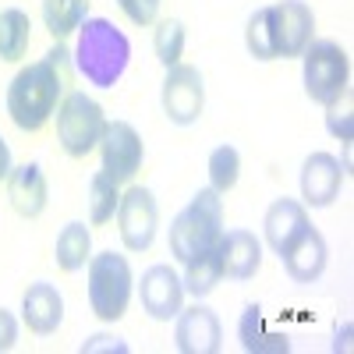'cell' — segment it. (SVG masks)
Returning a JSON list of instances; mask_svg holds the SVG:
<instances>
[{
  "label": "cell",
  "instance_id": "obj_27",
  "mask_svg": "<svg viewBox=\"0 0 354 354\" xmlns=\"http://www.w3.org/2000/svg\"><path fill=\"white\" fill-rule=\"evenodd\" d=\"M245 46H248V53L255 57V61H277L273 36H270V15H266V8H259L248 18V25H245Z\"/></svg>",
  "mask_w": 354,
  "mask_h": 354
},
{
  "label": "cell",
  "instance_id": "obj_26",
  "mask_svg": "<svg viewBox=\"0 0 354 354\" xmlns=\"http://www.w3.org/2000/svg\"><path fill=\"white\" fill-rule=\"evenodd\" d=\"M153 50H156V61L163 68L181 64V53H185V25L177 18H163L156 25V36H153Z\"/></svg>",
  "mask_w": 354,
  "mask_h": 354
},
{
  "label": "cell",
  "instance_id": "obj_7",
  "mask_svg": "<svg viewBox=\"0 0 354 354\" xmlns=\"http://www.w3.org/2000/svg\"><path fill=\"white\" fill-rule=\"evenodd\" d=\"M117 230H121V241L128 252H145L156 241V227H160V209H156V198L149 188H128L117 202Z\"/></svg>",
  "mask_w": 354,
  "mask_h": 354
},
{
  "label": "cell",
  "instance_id": "obj_31",
  "mask_svg": "<svg viewBox=\"0 0 354 354\" xmlns=\"http://www.w3.org/2000/svg\"><path fill=\"white\" fill-rule=\"evenodd\" d=\"M110 340H113V337L100 333V337H93V340H88V344H85L82 351H100V347H103V351H106V347H117V351H124V344H110Z\"/></svg>",
  "mask_w": 354,
  "mask_h": 354
},
{
  "label": "cell",
  "instance_id": "obj_4",
  "mask_svg": "<svg viewBox=\"0 0 354 354\" xmlns=\"http://www.w3.org/2000/svg\"><path fill=\"white\" fill-rule=\"evenodd\" d=\"M131 266L117 252H100L88 259V308L103 322H117L131 301Z\"/></svg>",
  "mask_w": 354,
  "mask_h": 354
},
{
  "label": "cell",
  "instance_id": "obj_11",
  "mask_svg": "<svg viewBox=\"0 0 354 354\" xmlns=\"http://www.w3.org/2000/svg\"><path fill=\"white\" fill-rule=\"evenodd\" d=\"M174 344L181 354H216L220 344H223V326L213 308L205 305H192V308H181L174 315Z\"/></svg>",
  "mask_w": 354,
  "mask_h": 354
},
{
  "label": "cell",
  "instance_id": "obj_32",
  "mask_svg": "<svg viewBox=\"0 0 354 354\" xmlns=\"http://www.w3.org/2000/svg\"><path fill=\"white\" fill-rule=\"evenodd\" d=\"M11 174V149H8V142L0 138V181Z\"/></svg>",
  "mask_w": 354,
  "mask_h": 354
},
{
  "label": "cell",
  "instance_id": "obj_17",
  "mask_svg": "<svg viewBox=\"0 0 354 354\" xmlns=\"http://www.w3.org/2000/svg\"><path fill=\"white\" fill-rule=\"evenodd\" d=\"M21 315H25V326L39 333V337H50L57 333V326L64 322V298L61 290H57L53 283H32L25 290L21 298Z\"/></svg>",
  "mask_w": 354,
  "mask_h": 354
},
{
  "label": "cell",
  "instance_id": "obj_10",
  "mask_svg": "<svg viewBox=\"0 0 354 354\" xmlns=\"http://www.w3.org/2000/svg\"><path fill=\"white\" fill-rule=\"evenodd\" d=\"M100 149H103V174L113 177L117 185L131 181V177L138 174V167H142V156H145L142 135L128 121H106Z\"/></svg>",
  "mask_w": 354,
  "mask_h": 354
},
{
  "label": "cell",
  "instance_id": "obj_9",
  "mask_svg": "<svg viewBox=\"0 0 354 354\" xmlns=\"http://www.w3.org/2000/svg\"><path fill=\"white\" fill-rule=\"evenodd\" d=\"M160 100H163V113L170 117V124H181V128L195 124L205 106V85H202L198 68H192V64L167 68Z\"/></svg>",
  "mask_w": 354,
  "mask_h": 354
},
{
  "label": "cell",
  "instance_id": "obj_14",
  "mask_svg": "<svg viewBox=\"0 0 354 354\" xmlns=\"http://www.w3.org/2000/svg\"><path fill=\"white\" fill-rule=\"evenodd\" d=\"M283 270L294 283H315L322 273H326V262H330V248H326V238L308 223L301 234H298V241H294L283 255Z\"/></svg>",
  "mask_w": 354,
  "mask_h": 354
},
{
  "label": "cell",
  "instance_id": "obj_19",
  "mask_svg": "<svg viewBox=\"0 0 354 354\" xmlns=\"http://www.w3.org/2000/svg\"><path fill=\"white\" fill-rule=\"evenodd\" d=\"M238 340L248 354H287L290 351L287 337L266 330V319H262L259 305H245V312L238 319Z\"/></svg>",
  "mask_w": 354,
  "mask_h": 354
},
{
  "label": "cell",
  "instance_id": "obj_8",
  "mask_svg": "<svg viewBox=\"0 0 354 354\" xmlns=\"http://www.w3.org/2000/svg\"><path fill=\"white\" fill-rule=\"evenodd\" d=\"M270 15V36L277 57H301L315 32V15L305 0H280V4L266 8Z\"/></svg>",
  "mask_w": 354,
  "mask_h": 354
},
{
  "label": "cell",
  "instance_id": "obj_30",
  "mask_svg": "<svg viewBox=\"0 0 354 354\" xmlns=\"http://www.w3.org/2000/svg\"><path fill=\"white\" fill-rule=\"evenodd\" d=\"M15 344H18V322L11 312L0 308V351H11Z\"/></svg>",
  "mask_w": 354,
  "mask_h": 354
},
{
  "label": "cell",
  "instance_id": "obj_2",
  "mask_svg": "<svg viewBox=\"0 0 354 354\" xmlns=\"http://www.w3.org/2000/svg\"><path fill=\"white\" fill-rule=\"evenodd\" d=\"M131 43L128 36L106 18H85L78 25V46H75V68L85 75L88 85L113 88L128 71Z\"/></svg>",
  "mask_w": 354,
  "mask_h": 354
},
{
  "label": "cell",
  "instance_id": "obj_23",
  "mask_svg": "<svg viewBox=\"0 0 354 354\" xmlns=\"http://www.w3.org/2000/svg\"><path fill=\"white\" fill-rule=\"evenodd\" d=\"M88 18V0H43V25L53 39L71 36L75 28Z\"/></svg>",
  "mask_w": 354,
  "mask_h": 354
},
{
  "label": "cell",
  "instance_id": "obj_5",
  "mask_svg": "<svg viewBox=\"0 0 354 354\" xmlns=\"http://www.w3.org/2000/svg\"><path fill=\"white\" fill-rule=\"evenodd\" d=\"M301 61H305V93L312 103H322V106H330L337 103L344 93H347V82H351V61H347V53L340 43L333 39H315L305 46L301 53Z\"/></svg>",
  "mask_w": 354,
  "mask_h": 354
},
{
  "label": "cell",
  "instance_id": "obj_29",
  "mask_svg": "<svg viewBox=\"0 0 354 354\" xmlns=\"http://www.w3.org/2000/svg\"><path fill=\"white\" fill-rule=\"evenodd\" d=\"M117 4H121V11L128 15V21H135V25H153L163 0H117Z\"/></svg>",
  "mask_w": 354,
  "mask_h": 354
},
{
  "label": "cell",
  "instance_id": "obj_6",
  "mask_svg": "<svg viewBox=\"0 0 354 354\" xmlns=\"http://www.w3.org/2000/svg\"><path fill=\"white\" fill-rule=\"evenodd\" d=\"M103 128H106V117L93 96L68 93L61 100V106H57V138H61V149L75 160L96 149L103 138Z\"/></svg>",
  "mask_w": 354,
  "mask_h": 354
},
{
  "label": "cell",
  "instance_id": "obj_21",
  "mask_svg": "<svg viewBox=\"0 0 354 354\" xmlns=\"http://www.w3.org/2000/svg\"><path fill=\"white\" fill-rule=\"evenodd\" d=\"M57 266H61L64 273H78L82 266L93 259V234H88L85 223H68L61 234H57Z\"/></svg>",
  "mask_w": 354,
  "mask_h": 354
},
{
  "label": "cell",
  "instance_id": "obj_1",
  "mask_svg": "<svg viewBox=\"0 0 354 354\" xmlns=\"http://www.w3.org/2000/svg\"><path fill=\"white\" fill-rule=\"evenodd\" d=\"M71 85V53L53 46L43 61L21 68L8 85V113L21 131H39L57 113Z\"/></svg>",
  "mask_w": 354,
  "mask_h": 354
},
{
  "label": "cell",
  "instance_id": "obj_12",
  "mask_svg": "<svg viewBox=\"0 0 354 354\" xmlns=\"http://www.w3.org/2000/svg\"><path fill=\"white\" fill-rule=\"evenodd\" d=\"M138 298H142L145 315H153L156 322H170L177 312H181L185 283H181V277H177L167 262H156V266H149V270L142 273Z\"/></svg>",
  "mask_w": 354,
  "mask_h": 354
},
{
  "label": "cell",
  "instance_id": "obj_28",
  "mask_svg": "<svg viewBox=\"0 0 354 354\" xmlns=\"http://www.w3.org/2000/svg\"><path fill=\"white\" fill-rule=\"evenodd\" d=\"M330 113H326V128L340 138V142H351L354 138V113H351V93L344 96V110H340V103H330L326 106Z\"/></svg>",
  "mask_w": 354,
  "mask_h": 354
},
{
  "label": "cell",
  "instance_id": "obj_18",
  "mask_svg": "<svg viewBox=\"0 0 354 354\" xmlns=\"http://www.w3.org/2000/svg\"><path fill=\"white\" fill-rule=\"evenodd\" d=\"M305 227H308V213H305V205L294 202V198H277L270 209H266V220H262L266 245L277 255H283L294 241H298V234Z\"/></svg>",
  "mask_w": 354,
  "mask_h": 354
},
{
  "label": "cell",
  "instance_id": "obj_20",
  "mask_svg": "<svg viewBox=\"0 0 354 354\" xmlns=\"http://www.w3.org/2000/svg\"><path fill=\"white\" fill-rule=\"evenodd\" d=\"M223 280V266H220V248H205L198 255H192L185 262V290L192 298H205V294H213L216 283Z\"/></svg>",
  "mask_w": 354,
  "mask_h": 354
},
{
  "label": "cell",
  "instance_id": "obj_24",
  "mask_svg": "<svg viewBox=\"0 0 354 354\" xmlns=\"http://www.w3.org/2000/svg\"><path fill=\"white\" fill-rule=\"evenodd\" d=\"M121 185L106 177L103 170L93 174V181H88V220L93 223H110L117 216V202H121Z\"/></svg>",
  "mask_w": 354,
  "mask_h": 354
},
{
  "label": "cell",
  "instance_id": "obj_13",
  "mask_svg": "<svg viewBox=\"0 0 354 354\" xmlns=\"http://www.w3.org/2000/svg\"><path fill=\"white\" fill-rule=\"evenodd\" d=\"M344 163L330 153H312L305 163H301V198L312 209H326L333 205V198L340 195V185H344Z\"/></svg>",
  "mask_w": 354,
  "mask_h": 354
},
{
  "label": "cell",
  "instance_id": "obj_16",
  "mask_svg": "<svg viewBox=\"0 0 354 354\" xmlns=\"http://www.w3.org/2000/svg\"><path fill=\"white\" fill-rule=\"evenodd\" d=\"M8 198H11V205H15L18 216L36 220V216L46 209V198H50L43 167H39V163L11 167V174H8Z\"/></svg>",
  "mask_w": 354,
  "mask_h": 354
},
{
  "label": "cell",
  "instance_id": "obj_25",
  "mask_svg": "<svg viewBox=\"0 0 354 354\" xmlns=\"http://www.w3.org/2000/svg\"><path fill=\"white\" fill-rule=\"evenodd\" d=\"M238 174H241V156L234 145H216L209 153V188L213 192H230L238 185Z\"/></svg>",
  "mask_w": 354,
  "mask_h": 354
},
{
  "label": "cell",
  "instance_id": "obj_3",
  "mask_svg": "<svg viewBox=\"0 0 354 354\" xmlns=\"http://www.w3.org/2000/svg\"><path fill=\"white\" fill-rule=\"evenodd\" d=\"M220 234H223V198L213 188H202L170 223V255L177 262H188L205 248H216Z\"/></svg>",
  "mask_w": 354,
  "mask_h": 354
},
{
  "label": "cell",
  "instance_id": "obj_22",
  "mask_svg": "<svg viewBox=\"0 0 354 354\" xmlns=\"http://www.w3.org/2000/svg\"><path fill=\"white\" fill-rule=\"evenodd\" d=\"M32 43V21L18 8L0 11V61H21Z\"/></svg>",
  "mask_w": 354,
  "mask_h": 354
},
{
  "label": "cell",
  "instance_id": "obj_15",
  "mask_svg": "<svg viewBox=\"0 0 354 354\" xmlns=\"http://www.w3.org/2000/svg\"><path fill=\"white\" fill-rule=\"evenodd\" d=\"M220 266H223V277L227 280H252L262 266V241L248 230H227L220 234Z\"/></svg>",
  "mask_w": 354,
  "mask_h": 354
}]
</instances>
